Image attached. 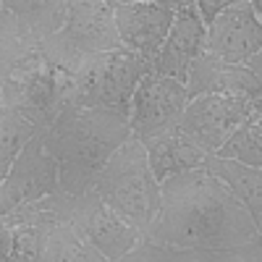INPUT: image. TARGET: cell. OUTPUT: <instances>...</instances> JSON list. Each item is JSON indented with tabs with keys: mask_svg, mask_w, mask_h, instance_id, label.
Here are the masks:
<instances>
[{
	"mask_svg": "<svg viewBox=\"0 0 262 262\" xmlns=\"http://www.w3.org/2000/svg\"><path fill=\"white\" fill-rule=\"evenodd\" d=\"M142 242L226 252L259 242V228L236 196L200 168L160 184V210Z\"/></svg>",
	"mask_w": 262,
	"mask_h": 262,
	"instance_id": "cell-1",
	"label": "cell"
},
{
	"mask_svg": "<svg viewBox=\"0 0 262 262\" xmlns=\"http://www.w3.org/2000/svg\"><path fill=\"white\" fill-rule=\"evenodd\" d=\"M126 139H131L128 111L66 107L42 131V144L58 165V191L86 194L100 168Z\"/></svg>",
	"mask_w": 262,
	"mask_h": 262,
	"instance_id": "cell-2",
	"label": "cell"
},
{
	"mask_svg": "<svg viewBox=\"0 0 262 262\" xmlns=\"http://www.w3.org/2000/svg\"><path fill=\"white\" fill-rule=\"evenodd\" d=\"M90 191L123 223L139 231L142 238L160 210V184L149 170L144 144L134 137L107 158Z\"/></svg>",
	"mask_w": 262,
	"mask_h": 262,
	"instance_id": "cell-3",
	"label": "cell"
},
{
	"mask_svg": "<svg viewBox=\"0 0 262 262\" xmlns=\"http://www.w3.org/2000/svg\"><path fill=\"white\" fill-rule=\"evenodd\" d=\"M121 48L123 45L116 34L111 0H69V13L60 32L45 39L37 50L48 63L76 74L86 58Z\"/></svg>",
	"mask_w": 262,
	"mask_h": 262,
	"instance_id": "cell-4",
	"label": "cell"
},
{
	"mask_svg": "<svg viewBox=\"0 0 262 262\" xmlns=\"http://www.w3.org/2000/svg\"><path fill=\"white\" fill-rule=\"evenodd\" d=\"M71 86L74 74L48 63L34 48L6 76L3 90H0V105L13 107L21 116H27L39 131H45L69 107Z\"/></svg>",
	"mask_w": 262,
	"mask_h": 262,
	"instance_id": "cell-5",
	"label": "cell"
},
{
	"mask_svg": "<svg viewBox=\"0 0 262 262\" xmlns=\"http://www.w3.org/2000/svg\"><path fill=\"white\" fill-rule=\"evenodd\" d=\"M149 74V60L131 50H111L86 58L74 74L69 107H107L128 111L131 95L142 76Z\"/></svg>",
	"mask_w": 262,
	"mask_h": 262,
	"instance_id": "cell-6",
	"label": "cell"
},
{
	"mask_svg": "<svg viewBox=\"0 0 262 262\" xmlns=\"http://www.w3.org/2000/svg\"><path fill=\"white\" fill-rule=\"evenodd\" d=\"M189 100L191 97L181 81L160 74H144L128 102L131 137L144 144L168 131H176Z\"/></svg>",
	"mask_w": 262,
	"mask_h": 262,
	"instance_id": "cell-7",
	"label": "cell"
},
{
	"mask_svg": "<svg viewBox=\"0 0 262 262\" xmlns=\"http://www.w3.org/2000/svg\"><path fill=\"white\" fill-rule=\"evenodd\" d=\"M257 111L259 100L252 97H226V95L191 97L176 131H181L205 155H215L223 147V142Z\"/></svg>",
	"mask_w": 262,
	"mask_h": 262,
	"instance_id": "cell-8",
	"label": "cell"
},
{
	"mask_svg": "<svg viewBox=\"0 0 262 262\" xmlns=\"http://www.w3.org/2000/svg\"><path fill=\"white\" fill-rule=\"evenodd\" d=\"M262 53V11L254 0H231L205 27V55L244 66L252 55Z\"/></svg>",
	"mask_w": 262,
	"mask_h": 262,
	"instance_id": "cell-9",
	"label": "cell"
},
{
	"mask_svg": "<svg viewBox=\"0 0 262 262\" xmlns=\"http://www.w3.org/2000/svg\"><path fill=\"white\" fill-rule=\"evenodd\" d=\"M66 221L107 262H118L131 249H137V244L142 242V233L134 231L128 223H123L113 210H107L92 191L69 196V215H66Z\"/></svg>",
	"mask_w": 262,
	"mask_h": 262,
	"instance_id": "cell-10",
	"label": "cell"
},
{
	"mask_svg": "<svg viewBox=\"0 0 262 262\" xmlns=\"http://www.w3.org/2000/svg\"><path fill=\"white\" fill-rule=\"evenodd\" d=\"M58 191V165L42 144V131L32 137L18 152L11 170L0 184V212L3 217L27 202H39ZM0 217V221H3Z\"/></svg>",
	"mask_w": 262,
	"mask_h": 262,
	"instance_id": "cell-11",
	"label": "cell"
},
{
	"mask_svg": "<svg viewBox=\"0 0 262 262\" xmlns=\"http://www.w3.org/2000/svg\"><path fill=\"white\" fill-rule=\"evenodd\" d=\"M111 3H113V24L121 45L142 55L144 60H152L168 37L176 3L173 0H165V3H155V0H126V3L111 0Z\"/></svg>",
	"mask_w": 262,
	"mask_h": 262,
	"instance_id": "cell-12",
	"label": "cell"
},
{
	"mask_svg": "<svg viewBox=\"0 0 262 262\" xmlns=\"http://www.w3.org/2000/svg\"><path fill=\"white\" fill-rule=\"evenodd\" d=\"M173 24L158 55L149 60V74L170 76L176 81H186L189 66L205 55V24L196 13L194 0H173Z\"/></svg>",
	"mask_w": 262,
	"mask_h": 262,
	"instance_id": "cell-13",
	"label": "cell"
},
{
	"mask_svg": "<svg viewBox=\"0 0 262 262\" xmlns=\"http://www.w3.org/2000/svg\"><path fill=\"white\" fill-rule=\"evenodd\" d=\"M262 76H254L244 66H228L210 55H200L186 71V92L189 97L202 95H226V97H252L259 100Z\"/></svg>",
	"mask_w": 262,
	"mask_h": 262,
	"instance_id": "cell-14",
	"label": "cell"
},
{
	"mask_svg": "<svg viewBox=\"0 0 262 262\" xmlns=\"http://www.w3.org/2000/svg\"><path fill=\"white\" fill-rule=\"evenodd\" d=\"M144 152L158 184L173 176H181L186 170H200L205 163V152L196 144H191L181 131H168L163 137L144 142Z\"/></svg>",
	"mask_w": 262,
	"mask_h": 262,
	"instance_id": "cell-15",
	"label": "cell"
},
{
	"mask_svg": "<svg viewBox=\"0 0 262 262\" xmlns=\"http://www.w3.org/2000/svg\"><path fill=\"white\" fill-rule=\"evenodd\" d=\"M202 170L215 176L242 205L257 228H262V168H249L233 160H221L215 155H205Z\"/></svg>",
	"mask_w": 262,
	"mask_h": 262,
	"instance_id": "cell-16",
	"label": "cell"
},
{
	"mask_svg": "<svg viewBox=\"0 0 262 262\" xmlns=\"http://www.w3.org/2000/svg\"><path fill=\"white\" fill-rule=\"evenodd\" d=\"M118 262H262L259 242L226 249V252H207V249H176L152 242H139L137 249H131Z\"/></svg>",
	"mask_w": 262,
	"mask_h": 262,
	"instance_id": "cell-17",
	"label": "cell"
},
{
	"mask_svg": "<svg viewBox=\"0 0 262 262\" xmlns=\"http://www.w3.org/2000/svg\"><path fill=\"white\" fill-rule=\"evenodd\" d=\"M6 6L16 16L24 37L39 48L45 39L60 32L66 13H69V0H6Z\"/></svg>",
	"mask_w": 262,
	"mask_h": 262,
	"instance_id": "cell-18",
	"label": "cell"
},
{
	"mask_svg": "<svg viewBox=\"0 0 262 262\" xmlns=\"http://www.w3.org/2000/svg\"><path fill=\"white\" fill-rule=\"evenodd\" d=\"M37 134L39 128L27 116H21L13 107L0 105V184L11 170L13 160L18 158V152L24 149V144Z\"/></svg>",
	"mask_w": 262,
	"mask_h": 262,
	"instance_id": "cell-19",
	"label": "cell"
},
{
	"mask_svg": "<svg viewBox=\"0 0 262 262\" xmlns=\"http://www.w3.org/2000/svg\"><path fill=\"white\" fill-rule=\"evenodd\" d=\"M45 262H107L92 244H86L79 231L69 223H55L48 233Z\"/></svg>",
	"mask_w": 262,
	"mask_h": 262,
	"instance_id": "cell-20",
	"label": "cell"
},
{
	"mask_svg": "<svg viewBox=\"0 0 262 262\" xmlns=\"http://www.w3.org/2000/svg\"><path fill=\"white\" fill-rule=\"evenodd\" d=\"M221 160H233L249 168H262V121L259 111L252 113L233 134L223 142V147L215 152Z\"/></svg>",
	"mask_w": 262,
	"mask_h": 262,
	"instance_id": "cell-21",
	"label": "cell"
},
{
	"mask_svg": "<svg viewBox=\"0 0 262 262\" xmlns=\"http://www.w3.org/2000/svg\"><path fill=\"white\" fill-rule=\"evenodd\" d=\"M53 226L55 223H34L13 228L11 262H45V244Z\"/></svg>",
	"mask_w": 262,
	"mask_h": 262,
	"instance_id": "cell-22",
	"label": "cell"
},
{
	"mask_svg": "<svg viewBox=\"0 0 262 262\" xmlns=\"http://www.w3.org/2000/svg\"><path fill=\"white\" fill-rule=\"evenodd\" d=\"M228 3H231V0H194L196 13H200V18H202L205 27L210 24L217 13H223V11L228 8Z\"/></svg>",
	"mask_w": 262,
	"mask_h": 262,
	"instance_id": "cell-23",
	"label": "cell"
},
{
	"mask_svg": "<svg viewBox=\"0 0 262 262\" xmlns=\"http://www.w3.org/2000/svg\"><path fill=\"white\" fill-rule=\"evenodd\" d=\"M6 76H8V69L3 63H0V90H3V81H6Z\"/></svg>",
	"mask_w": 262,
	"mask_h": 262,
	"instance_id": "cell-24",
	"label": "cell"
},
{
	"mask_svg": "<svg viewBox=\"0 0 262 262\" xmlns=\"http://www.w3.org/2000/svg\"><path fill=\"white\" fill-rule=\"evenodd\" d=\"M3 18H6V6H3V0H0V27H3Z\"/></svg>",
	"mask_w": 262,
	"mask_h": 262,
	"instance_id": "cell-25",
	"label": "cell"
},
{
	"mask_svg": "<svg viewBox=\"0 0 262 262\" xmlns=\"http://www.w3.org/2000/svg\"><path fill=\"white\" fill-rule=\"evenodd\" d=\"M6 262H11V259H6Z\"/></svg>",
	"mask_w": 262,
	"mask_h": 262,
	"instance_id": "cell-26",
	"label": "cell"
}]
</instances>
